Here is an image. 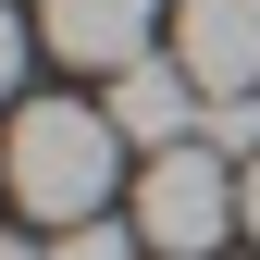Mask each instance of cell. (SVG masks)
Here are the masks:
<instances>
[{"instance_id":"1","label":"cell","mask_w":260,"mask_h":260,"mask_svg":"<svg viewBox=\"0 0 260 260\" xmlns=\"http://www.w3.org/2000/svg\"><path fill=\"white\" fill-rule=\"evenodd\" d=\"M112 149H124L112 112H87V100H25L13 137H0V174H13V199L62 236V223H100V211H112Z\"/></svg>"},{"instance_id":"2","label":"cell","mask_w":260,"mask_h":260,"mask_svg":"<svg viewBox=\"0 0 260 260\" xmlns=\"http://www.w3.org/2000/svg\"><path fill=\"white\" fill-rule=\"evenodd\" d=\"M236 223H248V199H236V161H223L211 137L149 149V174H137V236H149L161 260H211Z\"/></svg>"},{"instance_id":"3","label":"cell","mask_w":260,"mask_h":260,"mask_svg":"<svg viewBox=\"0 0 260 260\" xmlns=\"http://www.w3.org/2000/svg\"><path fill=\"white\" fill-rule=\"evenodd\" d=\"M174 62L199 100H260V0H174Z\"/></svg>"},{"instance_id":"4","label":"cell","mask_w":260,"mask_h":260,"mask_svg":"<svg viewBox=\"0 0 260 260\" xmlns=\"http://www.w3.org/2000/svg\"><path fill=\"white\" fill-rule=\"evenodd\" d=\"M100 112L124 124V149H186V137L211 124V100H199V75H186L174 50H149V62H124Z\"/></svg>"},{"instance_id":"5","label":"cell","mask_w":260,"mask_h":260,"mask_svg":"<svg viewBox=\"0 0 260 260\" xmlns=\"http://www.w3.org/2000/svg\"><path fill=\"white\" fill-rule=\"evenodd\" d=\"M149 25H161V0H38L50 62H87V75H124V62H149Z\"/></svg>"},{"instance_id":"6","label":"cell","mask_w":260,"mask_h":260,"mask_svg":"<svg viewBox=\"0 0 260 260\" xmlns=\"http://www.w3.org/2000/svg\"><path fill=\"white\" fill-rule=\"evenodd\" d=\"M137 248H149V236H137V223H112V211H100V223H62V236H50V260H137Z\"/></svg>"},{"instance_id":"7","label":"cell","mask_w":260,"mask_h":260,"mask_svg":"<svg viewBox=\"0 0 260 260\" xmlns=\"http://www.w3.org/2000/svg\"><path fill=\"white\" fill-rule=\"evenodd\" d=\"M199 137L236 161V174H248V161H260V100H211V124H199Z\"/></svg>"},{"instance_id":"8","label":"cell","mask_w":260,"mask_h":260,"mask_svg":"<svg viewBox=\"0 0 260 260\" xmlns=\"http://www.w3.org/2000/svg\"><path fill=\"white\" fill-rule=\"evenodd\" d=\"M25 38H38V25H25L13 0H0V100H13V87H25Z\"/></svg>"},{"instance_id":"9","label":"cell","mask_w":260,"mask_h":260,"mask_svg":"<svg viewBox=\"0 0 260 260\" xmlns=\"http://www.w3.org/2000/svg\"><path fill=\"white\" fill-rule=\"evenodd\" d=\"M236 199H248V236H260V161H248V174H236Z\"/></svg>"},{"instance_id":"10","label":"cell","mask_w":260,"mask_h":260,"mask_svg":"<svg viewBox=\"0 0 260 260\" xmlns=\"http://www.w3.org/2000/svg\"><path fill=\"white\" fill-rule=\"evenodd\" d=\"M0 260H50V248H25V236H0Z\"/></svg>"},{"instance_id":"11","label":"cell","mask_w":260,"mask_h":260,"mask_svg":"<svg viewBox=\"0 0 260 260\" xmlns=\"http://www.w3.org/2000/svg\"><path fill=\"white\" fill-rule=\"evenodd\" d=\"M0 186H13V174H0Z\"/></svg>"}]
</instances>
